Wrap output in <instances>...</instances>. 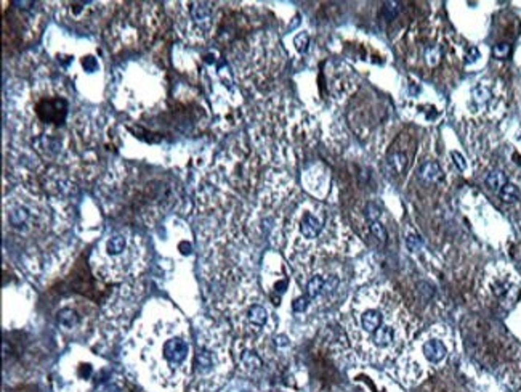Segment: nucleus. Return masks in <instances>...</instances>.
<instances>
[{"label":"nucleus","mask_w":521,"mask_h":392,"mask_svg":"<svg viewBox=\"0 0 521 392\" xmlns=\"http://www.w3.org/2000/svg\"><path fill=\"white\" fill-rule=\"evenodd\" d=\"M388 163L390 166H393V169L396 171V174H401L404 171V167L407 164V159H406V156L404 154H401V153H395L392 154L390 158H388Z\"/></svg>","instance_id":"20"},{"label":"nucleus","mask_w":521,"mask_h":392,"mask_svg":"<svg viewBox=\"0 0 521 392\" xmlns=\"http://www.w3.org/2000/svg\"><path fill=\"white\" fill-rule=\"evenodd\" d=\"M95 392H125V389L122 387V384H120L119 381L111 380V378L108 380V378H106V380H103L98 384V387L95 389Z\"/></svg>","instance_id":"19"},{"label":"nucleus","mask_w":521,"mask_h":392,"mask_svg":"<svg viewBox=\"0 0 521 392\" xmlns=\"http://www.w3.org/2000/svg\"><path fill=\"white\" fill-rule=\"evenodd\" d=\"M479 58V50L476 47H472L469 48V51H467V55H465V61L467 63H473Z\"/></svg>","instance_id":"29"},{"label":"nucleus","mask_w":521,"mask_h":392,"mask_svg":"<svg viewBox=\"0 0 521 392\" xmlns=\"http://www.w3.org/2000/svg\"><path fill=\"white\" fill-rule=\"evenodd\" d=\"M451 156H452L454 163H456V166L460 169V171H465V169H467V163H465V158H463V156H462L460 153H457V151H452Z\"/></svg>","instance_id":"28"},{"label":"nucleus","mask_w":521,"mask_h":392,"mask_svg":"<svg viewBox=\"0 0 521 392\" xmlns=\"http://www.w3.org/2000/svg\"><path fill=\"white\" fill-rule=\"evenodd\" d=\"M425 57H426V61H429L430 66H435V64H438V61H439L441 54H439L438 48H430V50H426Z\"/></svg>","instance_id":"27"},{"label":"nucleus","mask_w":521,"mask_h":392,"mask_svg":"<svg viewBox=\"0 0 521 392\" xmlns=\"http://www.w3.org/2000/svg\"><path fill=\"white\" fill-rule=\"evenodd\" d=\"M499 198L504 203H515L519 200V188L513 184H507L500 191H499Z\"/></svg>","instance_id":"17"},{"label":"nucleus","mask_w":521,"mask_h":392,"mask_svg":"<svg viewBox=\"0 0 521 392\" xmlns=\"http://www.w3.org/2000/svg\"><path fill=\"white\" fill-rule=\"evenodd\" d=\"M175 8V26L183 41L204 44L213 31V8L209 2H183Z\"/></svg>","instance_id":"7"},{"label":"nucleus","mask_w":521,"mask_h":392,"mask_svg":"<svg viewBox=\"0 0 521 392\" xmlns=\"http://www.w3.org/2000/svg\"><path fill=\"white\" fill-rule=\"evenodd\" d=\"M226 349L221 334L206 318L196 322V352L193 360V392H210L218 387L225 373Z\"/></svg>","instance_id":"5"},{"label":"nucleus","mask_w":521,"mask_h":392,"mask_svg":"<svg viewBox=\"0 0 521 392\" xmlns=\"http://www.w3.org/2000/svg\"><path fill=\"white\" fill-rule=\"evenodd\" d=\"M380 216H382V209L376 203H369L366 206V219L370 222V224L372 222H377Z\"/></svg>","instance_id":"22"},{"label":"nucleus","mask_w":521,"mask_h":392,"mask_svg":"<svg viewBox=\"0 0 521 392\" xmlns=\"http://www.w3.org/2000/svg\"><path fill=\"white\" fill-rule=\"evenodd\" d=\"M407 246L411 247L412 251H417L419 247L422 246V243H420V240L417 237H411V238H407Z\"/></svg>","instance_id":"30"},{"label":"nucleus","mask_w":521,"mask_h":392,"mask_svg":"<svg viewBox=\"0 0 521 392\" xmlns=\"http://www.w3.org/2000/svg\"><path fill=\"white\" fill-rule=\"evenodd\" d=\"M370 231H372V235L379 241H383V243L386 241V230H385V227L380 224V222H372V224H370Z\"/></svg>","instance_id":"24"},{"label":"nucleus","mask_w":521,"mask_h":392,"mask_svg":"<svg viewBox=\"0 0 521 392\" xmlns=\"http://www.w3.org/2000/svg\"><path fill=\"white\" fill-rule=\"evenodd\" d=\"M326 280L327 277L323 275H313L308 283H306V297L310 299V302L313 299H318L321 296H326Z\"/></svg>","instance_id":"12"},{"label":"nucleus","mask_w":521,"mask_h":392,"mask_svg":"<svg viewBox=\"0 0 521 392\" xmlns=\"http://www.w3.org/2000/svg\"><path fill=\"white\" fill-rule=\"evenodd\" d=\"M276 346H289V341L286 336H277L276 337Z\"/></svg>","instance_id":"31"},{"label":"nucleus","mask_w":521,"mask_h":392,"mask_svg":"<svg viewBox=\"0 0 521 392\" xmlns=\"http://www.w3.org/2000/svg\"><path fill=\"white\" fill-rule=\"evenodd\" d=\"M68 7L61 8L64 20H69L72 24H84L87 29L97 26L106 13L104 4L97 2H68Z\"/></svg>","instance_id":"8"},{"label":"nucleus","mask_w":521,"mask_h":392,"mask_svg":"<svg viewBox=\"0 0 521 392\" xmlns=\"http://www.w3.org/2000/svg\"><path fill=\"white\" fill-rule=\"evenodd\" d=\"M146 250L141 237L130 228L111 230L91 254L90 267L101 281H122L137 277L144 269Z\"/></svg>","instance_id":"3"},{"label":"nucleus","mask_w":521,"mask_h":392,"mask_svg":"<svg viewBox=\"0 0 521 392\" xmlns=\"http://www.w3.org/2000/svg\"><path fill=\"white\" fill-rule=\"evenodd\" d=\"M160 26V10L156 4H127L109 21L106 41L114 54L135 51L153 44Z\"/></svg>","instance_id":"4"},{"label":"nucleus","mask_w":521,"mask_h":392,"mask_svg":"<svg viewBox=\"0 0 521 392\" xmlns=\"http://www.w3.org/2000/svg\"><path fill=\"white\" fill-rule=\"evenodd\" d=\"M247 320L252 326H257V328H262V326L266 325V320H268V312L266 309L260 304H253L249 310H247Z\"/></svg>","instance_id":"14"},{"label":"nucleus","mask_w":521,"mask_h":392,"mask_svg":"<svg viewBox=\"0 0 521 392\" xmlns=\"http://www.w3.org/2000/svg\"><path fill=\"white\" fill-rule=\"evenodd\" d=\"M240 363L244 365V367L247 370H257L262 367V359L257 355V354H253V352H244L243 355H240Z\"/></svg>","instance_id":"18"},{"label":"nucleus","mask_w":521,"mask_h":392,"mask_svg":"<svg viewBox=\"0 0 521 392\" xmlns=\"http://www.w3.org/2000/svg\"><path fill=\"white\" fill-rule=\"evenodd\" d=\"M308 306H310V299L306 297V296H300V297H297L292 302V309H293V312H297V313L305 312L306 309H308Z\"/></svg>","instance_id":"25"},{"label":"nucleus","mask_w":521,"mask_h":392,"mask_svg":"<svg viewBox=\"0 0 521 392\" xmlns=\"http://www.w3.org/2000/svg\"><path fill=\"white\" fill-rule=\"evenodd\" d=\"M370 341H372L374 346H377V347H388L395 341V331H393L392 326L382 325L380 328L370 336Z\"/></svg>","instance_id":"13"},{"label":"nucleus","mask_w":521,"mask_h":392,"mask_svg":"<svg viewBox=\"0 0 521 392\" xmlns=\"http://www.w3.org/2000/svg\"><path fill=\"white\" fill-rule=\"evenodd\" d=\"M293 44H295V48L300 51V54H305L308 50V44H310V37L306 32H300L295 39H293Z\"/></svg>","instance_id":"23"},{"label":"nucleus","mask_w":521,"mask_h":392,"mask_svg":"<svg viewBox=\"0 0 521 392\" xmlns=\"http://www.w3.org/2000/svg\"><path fill=\"white\" fill-rule=\"evenodd\" d=\"M323 219H319L318 216H314L311 211H305L300 217L299 222V230L300 235L306 240H316L321 233H323Z\"/></svg>","instance_id":"9"},{"label":"nucleus","mask_w":521,"mask_h":392,"mask_svg":"<svg viewBox=\"0 0 521 392\" xmlns=\"http://www.w3.org/2000/svg\"><path fill=\"white\" fill-rule=\"evenodd\" d=\"M125 367L151 392H183L193 376L190 326L165 300L144 307L124 344Z\"/></svg>","instance_id":"1"},{"label":"nucleus","mask_w":521,"mask_h":392,"mask_svg":"<svg viewBox=\"0 0 521 392\" xmlns=\"http://www.w3.org/2000/svg\"><path fill=\"white\" fill-rule=\"evenodd\" d=\"M98 359L84 352L82 355L71 352L58 365V375L55 378L57 392H90L91 387H98L95 380L101 378Z\"/></svg>","instance_id":"6"},{"label":"nucleus","mask_w":521,"mask_h":392,"mask_svg":"<svg viewBox=\"0 0 521 392\" xmlns=\"http://www.w3.org/2000/svg\"><path fill=\"white\" fill-rule=\"evenodd\" d=\"M473 95H475V100H476L478 103H485V101L489 100L491 92H489V90H488L486 87L479 85V87H476V88L473 90Z\"/></svg>","instance_id":"26"},{"label":"nucleus","mask_w":521,"mask_h":392,"mask_svg":"<svg viewBox=\"0 0 521 392\" xmlns=\"http://www.w3.org/2000/svg\"><path fill=\"white\" fill-rule=\"evenodd\" d=\"M448 354L446 346L438 341V339H432V341H426L423 344V355L426 357V360H430L433 363L441 362Z\"/></svg>","instance_id":"11"},{"label":"nucleus","mask_w":521,"mask_h":392,"mask_svg":"<svg viewBox=\"0 0 521 392\" xmlns=\"http://www.w3.org/2000/svg\"><path fill=\"white\" fill-rule=\"evenodd\" d=\"M507 184H509V179L502 171H492L486 177V187L492 191H500Z\"/></svg>","instance_id":"15"},{"label":"nucleus","mask_w":521,"mask_h":392,"mask_svg":"<svg viewBox=\"0 0 521 392\" xmlns=\"http://www.w3.org/2000/svg\"><path fill=\"white\" fill-rule=\"evenodd\" d=\"M57 212L48 204L45 196L39 194L32 187H18L13 190L4 201V224L5 233L10 240L23 243L40 244L53 231H58L53 217Z\"/></svg>","instance_id":"2"},{"label":"nucleus","mask_w":521,"mask_h":392,"mask_svg":"<svg viewBox=\"0 0 521 392\" xmlns=\"http://www.w3.org/2000/svg\"><path fill=\"white\" fill-rule=\"evenodd\" d=\"M420 177L426 182H439L441 179H443V171H441V167L430 161V163H425L420 169Z\"/></svg>","instance_id":"16"},{"label":"nucleus","mask_w":521,"mask_h":392,"mask_svg":"<svg viewBox=\"0 0 521 392\" xmlns=\"http://www.w3.org/2000/svg\"><path fill=\"white\" fill-rule=\"evenodd\" d=\"M361 328L367 334H374L382 326V313L377 309H367L359 315Z\"/></svg>","instance_id":"10"},{"label":"nucleus","mask_w":521,"mask_h":392,"mask_svg":"<svg viewBox=\"0 0 521 392\" xmlns=\"http://www.w3.org/2000/svg\"><path fill=\"white\" fill-rule=\"evenodd\" d=\"M510 54H512V47L507 44V42H502V44H497V45L492 47V55H494V58H497V60L509 58Z\"/></svg>","instance_id":"21"}]
</instances>
